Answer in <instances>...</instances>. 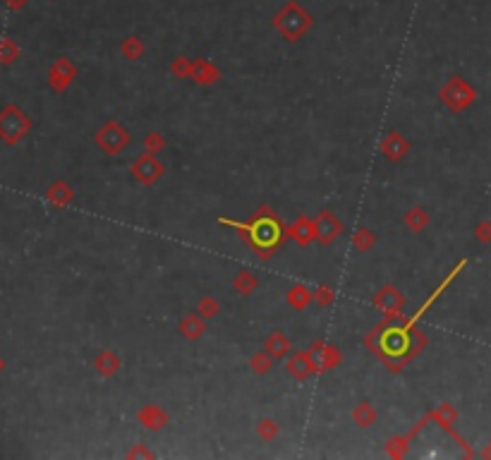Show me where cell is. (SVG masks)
Segmentation results:
<instances>
[{
    "label": "cell",
    "mask_w": 491,
    "mask_h": 460,
    "mask_svg": "<svg viewBox=\"0 0 491 460\" xmlns=\"http://www.w3.org/2000/svg\"><path fill=\"white\" fill-rule=\"evenodd\" d=\"M374 336L379 338V345L374 347V350H376L393 369H395V364L407 362L417 350H422V347H417V345L424 343L422 336H417L415 331H410L405 326H390V329L379 326L374 331Z\"/></svg>",
    "instance_id": "obj_1"
},
{
    "label": "cell",
    "mask_w": 491,
    "mask_h": 460,
    "mask_svg": "<svg viewBox=\"0 0 491 460\" xmlns=\"http://www.w3.org/2000/svg\"><path fill=\"white\" fill-rule=\"evenodd\" d=\"M221 223H226V226H230V228H237L244 238H249L252 247L259 250L261 254H264V252H271L273 247H278V243H281V238H283L281 223L271 214L254 218L249 226H242V223H235V221H226V218H221Z\"/></svg>",
    "instance_id": "obj_2"
},
{
    "label": "cell",
    "mask_w": 491,
    "mask_h": 460,
    "mask_svg": "<svg viewBox=\"0 0 491 460\" xmlns=\"http://www.w3.org/2000/svg\"><path fill=\"white\" fill-rule=\"evenodd\" d=\"M312 24H314L312 15L307 13V10L300 8L295 0H290L286 8H283L281 13L273 17V27H276V29L281 31L283 36L288 38V41H298L302 34H307V31L312 29Z\"/></svg>",
    "instance_id": "obj_3"
},
{
    "label": "cell",
    "mask_w": 491,
    "mask_h": 460,
    "mask_svg": "<svg viewBox=\"0 0 491 460\" xmlns=\"http://www.w3.org/2000/svg\"><path fill=\"white\" fill-rule=\"evenodd\" d=\"M29 130H31V120L22 108L10 103L0 110V139L8 147H15L17 142H22Z\"/></svg>",
    "instance_id": "obj_4"
},
{
    "label": "cell",
    "mask_w": 491,
    "mask_h": 460,
    "mask_svg": "<svg viewBox=\"0 0 491 460\" xmlns=\"http://www.w3.org/2000/svg\"><path fill=\"white\" fill-rule=\"evenodd\" d=\"M96 144L105 151V154H120V151L130 144V134L122 130L120 122L108 120L101 130L96 132Z\"/></svg>",
    "instance_id": "obj_5"
},
{
    "label": "cell",
    "mask_w": 491,
    "mask_h": 460,
    "mask_svg": "<svg viewBox=\"0 0 491 460\" xmlns=\"http://www.w3.org/2000/svg\"><path fill=\"white\" fill-rule=\"evenodd\" d=\"M441 99H444V103L448 106L450 110H462L465 106L472 103L474 92L460 80V77H453V80L441 89Z\"/></svg>",
    "instance_id": "obj_6"
},
{
    "label": "cell",
    "mask_w": 491,
    "mask_h": 460,
    "mask_svg": "<svg viewBox=\"0 0 491 460\" xmlns=\"http://www.w3.org/2000/svg\"><path fill=\"white\" fill-rule=\"evenodd\" d=\"M132 175L137 178L142 185H152L159 180L161 175H163V166H161V161L156 159V154H144L139 156V159L132 164Z\"/></svg>",
    "instance_id": "obj_7"
},
{
    "label": "cell",
    "mask_w": 491,
    "mask_h": 460,
    "mask_svg": "<svg viewBox=\"0 0 491 460\" xmlns=\"http://www.w3.org/2000/svg\"><path fill=\"white\" fill-rule=\"evenodd\" d=\"M77 77V67L72 65L70 58H58L48 70V84L55 92H65L70 87L72 80Z\"/></svg>",
    "instance_id": "obj_8"
},
{
    "label": "cell",
    "mask_w": 491,
    "mask_h": 460,
    "mask_svg": "<svg viewBox=\"0 0 491 460\" xmlns=\"http://www.w3.org/2000/svg\"><path fill=\"white\" fill-rule=\"evenodd\" d=\"M374 305L381 307L386 314H398L405 305V297L400 290H395L393 285H386V288H381L376 293V297H374Z\"/></svg>",
    "instance_id": "obj_9"
},
{
    "label": "cell",
    "mask_w": 491,
    "mask_h": 460,
    "mask_svg": "<svg viewBox=\"0 0 491 460\" xmlns=\"http://www.w3.org/2000/svg\"><path fill=\"white\" fill-rule=\"evenodd\" d=\"M314 226H316V238H319L321 243H331V240H336L340 228H343L340 226V221L331 214V211H319Z\"/></svg>",
    "instance_id": "obj_10"
},
{
    "label": "cell",
    "mask_w": 491,
    "mask_h": 460,
    "mask_svg": "<svg viewBox=\"0 0 491 460\" xmlns=\"http://www.w3.org/2000/svg\"><path fill=\"white\" fill-rule=\"evenodd\" d=\"M189 77H192L194 82H199V84H214L221 77V72L216 70V67L211 65L209 60L197 58V60H192V67H189Z\"/></svg>",
    "instance_id": "obj_11"
},
{
    "label": "cell",
    "mask_w": 491,
    "mask_h": 460,
    "mask_svg": "<svg viewBox=\"0 0 491 460\" xmlns=\"http://www.w3.org/2000/svg\"><path fill=\"white\" fill-rule=\"evenodd\" d=\"M309 355H312V362H314L316 369H331L333 364L338 362V352L333 350L331 345H323V343H316L309 350Z\"/></svg>",
    "instance_id": "obj_12"
},
{
    "label": "cell",
    "mask_w": 491,
    "mask_h": 460,
    "mask_svg": "<svg viewBox=\"0 0 491 460\" xmlns=\"http://www.w3.org/2000/svg\"><path fill=\"white\" fill-rule=\"evenodd\" d=\"M407 149H410V144L405 142V137L403 134H398V132H390L386 139L381 142V151L388 156V159H403V156L407 154Z\"/></svg>",
    "instance_id": "obj_13"
},
{
    "label": "cell",
    "mask_w": 491,
    "mask_h": 460,
    "mask_svg": "<svg viewBox=\"0 0 491 460\" xmlns=\"http://www.w3.org/2000/svg\"><path fill=\"white\" fill-rule=\"evenodd\" d=\"M139 422L144 424L147 429H161L166 422H168V415H166L163 410H161L159 405H147V408H142L139 410Z\"/></svg>",
    "instance_id": "obj_14"
},
{
    "label": "cell",
    "mask_w": 491,
    "mask_h": 460,
    "mask_svg": "<svg viewBox=\"0 0 491 460\" xmlns=\"http://www.w3.org/2000/svg\"><path fill=\"white\" fill-rule=\"evenodd\" d=\"M288 369H290V374H293V377H298V379H305V377H309L312 372H316V367H314V362H312L309 352H298V355L290 360Z\"/></svg>",
    "instance_id": "obj_15"
},
{
    "label": "cell",
    "mask_w": 491,
    "mask_h": 460,
    "mask_svg": "<svg viewBox=\"0 0 491 460\" xmlns=\"http://www.w3.org/2000/svg\"><path fill=\"white\" fill-rule=\"evenodd\" d=\"M290 235H293V238L298 240L300 245L312 243V240L316 238V226H314V221H309V218H298V223H295V226L290 228Z\"/></svg>",
    "instance_id": "obj_16"
},
{
    "label": "cell",
    "mask_w": 491,
    "mask_h": 460,
    "mask_svg": "<svg viewBox=\"0 0 491 460\" xmlns=\"http://www.w3.org/2000/svg\"><path fill=\"white\" fill-rule=\"evenodd\" d=\"M46 199L55 206H65L72 201V189L70 185H65L63 180H55L51 187L46 189Z\"/></svg>",
    "instance_id": "obj_17"
},
{
    "label": "cell",
    "mask_w": 491,
    "mask_h": 460,
    "mask_svg": "<svg viewBox=\"0 0 491 460\" xmlns=\"http://www.w3.org/2000/svg\"><path fill=\"white\" fill-rule=\"evenodd\" d=\"M94 367H96L98 374H103V377H110V374L118 372L120 367V357L115 355L113 350H103L101 355L96 357V362H94Z\"/></svg>",
    "instance_id": "obj_18"
},
{
    "label": "cell",
    "mask_w": 491,
    "mask_h": 460,
    "mask_svg": "<svg viewBox=\"0 0 491 460\" xmlns=\"http://www.w3.org/2000/svg\"><path fill=\"white\" fill-rule=\"evenodd\" d=\"M264 347H266V352H269L271 357H283L290 350V340L283 333H278L276 331V333H271L269 338H266Z\"/></svg>",
    "instance_id": "obj_19"
},
{
    "label": "cell",
    "mask_w": 491,
    "mask_h": 460,
    "mask_svg": "<svg viewBox=\"0 0 491 460\" xmlns=\"http://www.w3.org/2000/svg\"><path fill=\"white\" fill-rule=\"evenodd\" d=\"M20 58V46L13 38H0V65H10Z\"/></svg>",
    "instance_id": "obj_20"
},
{
    "label": "cell",
    "mask_w": 491,
    "mask_h": 460,
    "mask_svg": "<svg viewBox=\"0 0 491 460\" xmlns=\"http://www.w3.org/2000/svg\"><path fill=\"white\" fill-rule=\"evenodd\" d=\"M288 302L293 307H298V310H305V307L312 302V293L305 288V285H295V288L288 293Z\"/></svg>",
    "instance_id": "obj_21"
},
{
    "label": "cell",
    "mask_w": 491,
    "mask_h": 460,
    "mask_svg": "<svg viewBox=\"0 0 491 460\" xmlns=\"http://www.w3.org/2000/svg\"><path fill=\"white\" fill-rule=\"evenodd\" d=\"M180 331H182V336H187L189 340H194L204 333V322H199L197 317H185L180 324Z\"/></svg>",
    "instance_id": "obj_22"
},
{
    "label": "cell",
    "mask_w": 491,
    "mask_h": 460,
    "mask_svg": "<svg viewBox=\"0 0 491 460\" xmlns=\"http://www.w3.org/2000/svg\"><path fill=\"white\" fill-rule=\"evenodd\" d=\"M353 417L360 427H369V424H374V419H376V412H374V408L369 405V403H362V405H357Z\"/></svg>",
    "instance_id": "obj_23"
},
{
    "label": "cell",
    "mask_w": 491,
    "mask_h": 460,
    "mask_svg": "<svg viewBox=\"0 0 491 460\" xmlns=\"http://www.w3.org/2000/svg\"><path fill=\"white\" fill-rule=\"evenodd\" d=\"M256 285H259V283H256V278H254L249 271H240V273H237V278H235V288H237L242 295H249V293H252V290H256Z\"/></svg>",
    "instance_id": "obj_24"
},
{
    "label": "cell",
    "mask_w": 491,
    "mask_h": 460,
    "mask_svg": "<svg viewBox=\"0 0 491 460\" xmlns=\"http://www.w3.org/2000/svg\"><path fill=\"white\" fill-rule=\"evenodd\" d=\"M142 53H144V46H142V41H139L137 36L125 38V43H122V55H125L127 60H137Z\"/></svg>",
    "instance_id": "obj_25"
},
{
    "label": "cell",
    "mask_w": 491,
    "mask_h": 460,
    "mask_svg": "<svg viewBox=\"0 0 491 460\" xmlns=\"http://www.w3.org/2000/svg\"><path fill=\"white\" fill-rule=\"evenodd\" d=\"M374 245V238L369 235V230H365V228H360L357 230V235H355V247L357 250H369V247Z\"/></svg>",
    "instance_id": "obj_26"
},
{
    "label": "cell",
    "mask_w": 491,
    "mask_h": 460,
    "mask_svg": "<svg viewBox=\"0 0 491 460\" xmlns=\"http://www.w3.org/2000/svg\"><path fill=\"white\" fill-rule=\"evenodd\" d=\"M216 312H219V302H216L214 297H204V300L199 302V314H202V317H216Z\"/></svg>",
    "instance_id": "obj_27"
},
{
    "label": "cell",
    "mask_w": 491,
    "mask_h": 460,
    "mask_svg": "<svg viewBox=\"0 0 491 460\" xmlns=\"http://www.w3.org/2000/svg\"><path fill=\"white\" fill-rule=\"evenodd\" d=\"M269 367H271V360L266 357V350L264 352H259V355H254L252 357V369L256 374H264V372H269Z\"/></svg>",
    "instance_id": "obj_28"
},
{
    "label": "cell",
    "mask_w": 491,
    "mask_h": 460,
    "mask_svg": "<svg viewBox=\"0 0 491 460\" xmlns=\"http://www.w3.org/2000/svg\"><path fill=\"white\" fill-rule=\"evenodd\" d=\"M189 67H192V63H189L187 58H175V63H173V75H177V77H189Z\"/></svg>",
    "instance_id": "obj_29"
},
{
    "label": "cell",
    "mask_w": 491,
    "mask_h": 460,
    "mask_svg": "<svg viewBox=\"0 0 491 460\" xmlns=\"http://www.w3.org/2000/svg\"><path fill=\"white\" fill-rule=\"evenodd\" d=\"M407 223H410L415 230H420L424 228V223H427V214H424L422 209H415V211H410V216H407Z\"/></svg>",
    "instance_id": "obj_30"
},
{
    "label": "cell",
    "mask_w": 491,
    "mask_h": 460,
    "mask_svg": "<svg viewBox=\"0 0 491 460\" xmlns=\"http://www.w3.org/2000/svg\"><path fill=\"white\" fill-rule=\"evenodd\" d=\"M144 147L147 149H152V154H156V151L159 149H163V139H161V134H147V137H144Z\"/></svg>",
    "instance_id": "obj_31"
},
{
    "label": "cell",
    "mask_w": 491,
    "mask_h": 460,
    "mask_svg": "<svg viewBox=\"0 0 491 460\" xmlns=\"http://www.w3.org/2000/svg\"><path fill=\"white\" fill-rule=\"evenodd\" d=\"M259 434H261V439H273V436H276V422H273V419H264V422L259 424Z\"/></svg>",
    "instance_id": "obj_32"
},
{
    "label": "cell",
    "mask_w": 491,
    "mask_h": 460,
    "mask_svg": "<svg viewBox=\"0 0 491 460\" xmlns=\"http://www.w3.org/2000/svg\"><path fill=\"white\" fill-rule=\"evenodd\" d=\"M27 3H29V0H5V8L13 10V13H20V10L27 8Z\"/></svg>",
    "instance_id": "obj_33"
},
{
    "label": "cell",
    "mask_w": 491,
    "mask_h": 460,
    "mask_svg": "<svg viewBox=\"0 0 491 460\" xmlns=\"http://www.w3.org/2000/svg\"><path fill=\"white\" fill-rule=\"evenodd\" d=\"M321 290V293H319V302H328V300H331V290H328V288H319Z\"/></svg>",
    "instance_id": "obj_34"
},
{
    "label": "cell",
    "mask_w": 491,
    "mask_h": 460,
    "mask_svg": "<svg viewBox=\"0 0 491 460\" xmlns=\"http://www.w3.org/2000/svg\"><path fill=\"white\" fill-rule=\"evenodd\" d=\"M0 369H3V362H0Z\"/></svg>",
    "instance_id": "obj_35"
}]
</instances>
